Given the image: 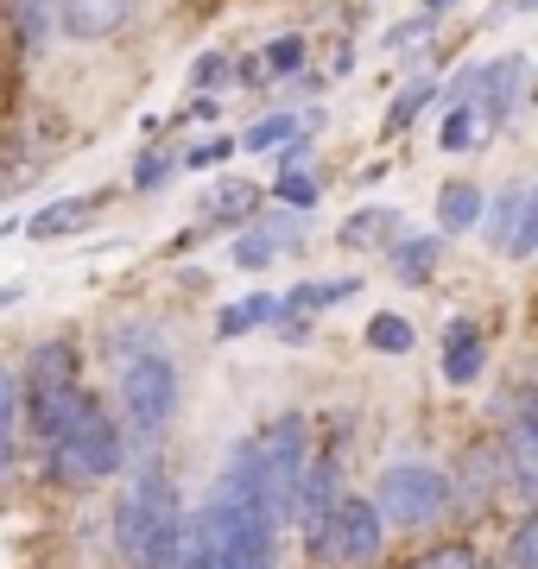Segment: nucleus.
Here are the masks:
<instances>
[{
    "instance_id": "16",
    "label": "nucleus",
    "mask_w": 538,
    "mask_h": 569,
    "mask_svg": "<svg viewBox=\"0 0 538 569\" xmlns=\"http://www.w3.org/2000/svg\"><path fill=\"white\" fill-rule=\"evenodd\" d=\"M272 310H279V298L253 291V298H241V305H228L222 317H216V336H222V342H235V336H248V329L272 323Z\"/></svg>"
},
{
    "instance_id": "36",
    "label": "nucleus",
    "mask_w": 538,
    "mask_h": 569,
    "mask_svg": "<svg viewBox=\"0 0 538 569\" xmlns=\"http://www.w3.org/2000/svg\"><path fill=\"white\" fill-rule=\"evenodd\" d=\"M444 7H450V0H425V13H431V20H437V13H444Z\"/></svg>"
},
{
    "instance_id": "17",
    "label": "nucleus",
    "mask_w": 538,
    "mask_h": 569,
    "mask_svg": "<svg viewBox=\"0 0 538 569\" xmlns=\"http://www.w3.org/2000/svg\"><path fill=\"white\" fill-rule=\"evenodd\" d=\"M437 222L450 228V234L476 228L481 222V190H476V183H450V190L437 197Z\"/></svg>"
},
{
    "instance_id": "31",
    "label": "nucleus",
    "mask_w": 538,
    "mask_h": 569,
    "mask_svg": "<svg viewBox=\"0 0 538 569\" xmlns=\"http://www.w3.org/2000/svg\"><path fill=\"white\" fill-rule=\"evenodd\" d=\"M279 197H286L291 209H311V203H317V183L298 178V171H286V178H279Z\"/></svg>"
},
{
    "instance_id": "5",
    "label": "nucleus",
    "mask_w": 538,
    "mask_h": 569,
    "mask_svg": "<svg viewBox=\"0 0 538 569\" xmlns=\"http://www.w3.org/2000/svg\"><path fill=\"white\" fill-rule=\"evenodd\" d=\"M380 545H387V526H380L373 500L349 493V500H336L330 507V519H323V531H317L311 557L317 563H373V550Z\"/></svg>"
},
{
    "instance_id": "27",
    "label": "nucleus",
    "mask_w": 538,
    "mask_h": 569,
    "mask_svg": "<svg viewBox=\"0 0 538 569\" xmlns=\"http://www.w3.org/2000/svg\"><path fill=\"white\" fill-rule=\"evenodd\" d=\"M298 127H305V121H298V114H267V121L253 127V133H248V140H241V146H253V152H267V146L291 140V133H298Z\"/></svg>"
},
{
    "instance_id": "10",
    "label": "nucleus",
    "mask_w": 538,
    "mask_h": 569,
    "mask_svg": "<svg viewBox=\"0 0 538 569\" xmlns=\"http://www.w3.org/2000/svg\"><path fill=\"white\" fill-rule=\"evenodd\" d=\"M481 367H488L481 329L469 323V317H456L450 336H444V380H450V387H469V380H481Z\"/></svg>"
},
{
    "instance_id": "4",
    "label": "nucleus",
    "mask_w": 538,
    "mask_h": 569,
    "mask_svg": "<svg viewBox=\"0 0 538 569\" xmlns=\"http://www.w3.org/2000/svg\"><path fill=\"white\" fill-rule=\"evenodd\" d=\"M450 507V475L431 462H393L373 481V512L380 526H431Z\"/></svg>"
},
{
    "instance_id": "6",
    "label": "nucleus",
    "mask_w": 538,
    "mask_h": 569,
    "mask_svg": "<svg viewBox=\"0 0 538 569\" xmlns=\"http://www.w3.org/2000/svg\"><path fill=\"white\" fill-rule=\"evenodd\" d=\"M336 449H323V456H305V468H298V493H291V519L311 531V545H317V531H323V519H330L336 507Z\"/></svg>"
},
{
    "instance_id": "35",
    "label": "nucleus",
    "mask_w": 538,
    "mask_h": 569,
    "mask_svg": "<svg viewBox=\"0 0 538 569\" xmlns=\"http://www.w3.org/2000/svg\"><path fill=\"white\" fill-rule=\"evenodd\" d=\"M228 82V58H216V51H209L203 63H197V89H222Z\"/></svg>"
},
{
    "instance_id": "33",
    "label": "nucleus",
    "mask_w": 538,
    "mask_h": 569,
    "mask_svg": "<svg viewBox=\"0 0 538 569\" xmlns=\"http://www.w3.org/2000/svg\"><path fill=\"white\" fill-rule=\"evenodd\" d=\"M228 152H235V140H203V146H190V152H185V164H190V171H203V164L228 159Z\"/></svg>"
},
{
    "instance_id": "15",
    "label": "nucleus",
    "mask_w": 538,
    "mask_h": 569,
    "mask_svg": "<svg viewBox=\"0 0 538 569\" xmlns=\"http://www.w3.org/2000/svg\"><path fill=\"white\" fill-rule=\"evenodd\" d=\"M89 216H96V203H89V197H70V203L39 209V216L26 222V234H32V241H58V234H70V228H83Z\"/></svg>"
},
{
    "instance_id": "12",
    "label": "nucleus",
    "mask_w": 538,
    "mask_h": 569,
    "mask_svg": "<svg viewBox=\"0 0 538 569\" xmlns=\"http://www.w3.org/2000/svg\"><path fill=\"white\" fill-rule=\"evenodd\" d=\"M532 203H538V190H532L526 178L500 183V197H495V203H481V216H488V222H481V228H488V241H495V247H507V234L519 228V216H526Z\"/></svg>"
},
{
    "instance_id": "37",
    "label": "nucleus",
    "mask_w": 538,
    "mask_h": 569,
    "mask_svg": "<svg viewBox=\"0 0 538 569\" xmlns=\"http://www.w3.org/2000/svg\"><path fill=\"white\" fill-rule=\"evenodd\" d=\"M7 305H20V291H0V310H7Z\"/></svg>"
},
{
    "instance_id": "20",
    "label": "nucleus",
    "mask_w": 538,
    "mask_h": 569,
    "mask_svg": "<svg viewBox=\"0 0 538 569\" xmlns=\"http://www.w3.org/2000/svg\"><path fill=\"white\" fill-rule=\"evenodd\" d=\"M361 291V279H317V284H291L286 310H317V305H342V298H355Z\"/></svg>"
},
{
    "instance_id": "22",
    "label": "nucleus",
    "mask_w": 538,
    "mask_h": 569,
    "mask_svg": "<svg viewBox=\"0 0 538 569\" xmlns=\"http://www.w3.org/2000/svg\"><path fill=\"white\" fill-rule=\"evenodd\" d=\"M412 342H418L412 323H406V317H393V310L368 323V348H380V355H412Z\"/></svg>"
},
{
    "instance_id": "7",
    "label": "nucleus",
    "mask_w": 538,
    "mask_h": 569,
    "mask_svg": "<svg viewBox=\"0 0 538 569\" xmlns=\"http://www.w3.org/2000/svg\"><path fill=\"white\" fill-rule=\"evenodd\" d=\"M89 411V392L83 387H58V392H32V399H20V430H32L44 449L58 443L63 430L77 425Z\"/></svg>"
},
{
    "instance_id": "3",
    "label": "nucleus",
    "mask_w": 538,
    "mask_h": 569,
    "mask_svg": "<svg viewBox=\"0 0 538 569\" xmlns=\"http://www.w3.org/2000/svg\"><path fill=\"white\" fill-rule=\"evenodd\" d=\"M121 456H127L121 425H108L102 411L89 406L83 418L51 443V475H58L63 488H96L108 475H121Z\"/></svg>"
},
{
    "instance_id": "21",
    "label": "nucleus",
    "mask_w": 538,
    "mask_h": 569,
    "mask_svg": "<svg viewBox=\"0 0 538 569\" xmlns=\"http://www.w3.org/2000/svg\"><path fill=\"white\" fill-rule=\"evenodd\" d=\"M437 96H444V89H437V77H418L412 89H399V102L387 108V133H399V127H412V114H418V108H431Z\"/></svg>"
},
{
    "instance_id": "11",
    "label": "nucleus",
    "mask_w": 538,
    "mask_h": 569,
    "mask_svg": "<svg viewBox=\"0 0 538 569\" xmlns=\"http://www.w3.org/2000/svg\"><path fill=\"white\" fill-rule=\"evenodd\" d=\"M58 387H77V348L70 342H39L32 348V361H26L20 399H32V392H58Z\"/></svg>"
},
{
    "instance_id": "19",
    "label": "nucleus",
    "mask_w": 538,
    "mask_h": 569,
    "mask_svg": "<svg viewBox=\"0 0 538 569\" xmlns=\"http://www.w3.org/2000/svg\"><path fill=\"white\" fill-rule=\"evenodd\" d=\"M431 266H437V234H418V241H399L393 247V272L406 284H425V279H431Z\"/></svg>"
},
{
    "instance_id": "1",
    "label": "nucleus",
    "mask_w": 538,
    "mask_h": 569,
    "mask_svg": "<svg viewBox=\"0 0 538 569\" xmlns=\"http://www.w3.org/2000/svg\"><path fill=\"white\" fill-rule=\"evenodd\" d=\"M114 538H121V557L133 569H171L178 563V545H185V507H178V488L159 462H146L133 481H127L121 507H114Z\"/></svg>"
},
{
    "instance_id": "28",
    "label": "nucleus",
    "mask_w": 538,
    "mask_h": 569,
    "mask_svg": "<svg viewBox=\"0 0 538 569\" xmlns=\"http://www.w3.org/2000/svg\"><path fill=\"white\" fill-rule=\"evenodd\" d=\"M248 209H253V190H248V183H222V190L203 203V216H248Z\"/></svg>"
},
{
    "instance_id": "13",
    "label": "nucleus",
    "mask_w": 538,
    "mask_h": 569,
    "mask_svg": "<svg viewBox=\"0 0 538 569\" xmlns=\"http://www.w3.org/2000/svg\"><path fill=\"white\" fill-rule=\"evenodd\" d=\"M298 234H305V228L291 222H267V228H253V234H241V241H235V260L241 266H267L272 253H286V247H298Z\"/></svg>"
},
{
    "instance_id": "29",
    "label": "nucleus",
    "mask_w": 538,
    "mask_h": 569,
    "mask_svg": "<svg viewBox=\"0 0 538 569\" xmlns=\"http://www.w3.org/2000/svg\"><path fill=\"white\" fill-rule=\"evenodd\" d=\"M412 569H481V563H476V550L469 545H437V550H425Z\"/></svg>"
},
{
    "instance_id": "2",
    "label": "nucleus",
    "mask_w": 538,
    "mask_h": 569,
    "mask_svg": "<svg viewBox=\"0 0 538 569\" xmlns=\"http://www.w3.org/2000/svg\"><path fill=\"white\" fill-rule=\"evenodd\" d=\"M178 361H171L166 348H140V355H127L121 361V406H127V425L140 443H159L178 418Z\"/></svg>"
},
{
    "instance_id": "26",
    "label": "nucleus",
    "mask_w": 538,
    "mask_h": 569,
    "mask_svg": "<svg viewBox=\"0 0 538 569\" xmlns=\"http://www.w3.org/2000/svg\"><path fill=\"white\" fill-rule=\"evenodd\" d=\"M507 569H538V519H519L514 545H507Z\"/></svg>"
},
{
    "instance_id": "24",
    "label": "nucleus",
    "mask_w": 538,
    "mask_h": 569,
    "mask_svg": "<svg viewBox=\"0 0 538 569\" xmlns=\"http://www.w3.org/2000/svg\"><path fill=\"white\" fill-rule=\"evenodd\" d=\"M171 569H216V557H209L203 512H197V519H185V545H178V563H171Z\"/></svg>"
},
{
    "instance_id": "8",
    "label": "nucleus",
    "mask_w": 538,
    "mask_h": 569,
    "mask_svg": "<svg viewBox=\"0 0 538 569\" xmlns=\"http://www.w3.org/2000/svg\"><path fill=\"white\" fill-rule=\"evenodd\" d=\"M58 32L70 39H114L127 20H133V0H44Z\"/></svg>"
},
{
    "instance_id": "34",
    "label": "nucleus",
    "mask_w": 538,
    "mask_h": 569,
    "mask_svg": "<svg viewBox=\"0 0 538 569\" xmlns=\"http://www.w3.org/2000/svg\"><path fill=\"white\" fill-rule=\"evenodd\" d=\"M431 13H418V20L412 26H399V32H387V44H393V51H406V44H418V39H425V32H431Z\"/></svg>"
},
{
    "instance_id": "25",
    "label": "nucleus",
    "mask_w": 538,
    "mask_h": 569,
    "mask_svg": "<svg viewBox=\"0 0 538 569\" xmlns=\"http://www.w3.org/2000/svg\"><path fill=\"white\" fill-rule=\"evenodd\" d=\"M476 140H481V121L469 114V108H450V121H444V133H437V146H444V152H469Z\"/></svg>"
},
{
    "instance_id": "14",
    "label": "nucleus",
    "mask_w": 538,
    "mask_h": 569,
    "mask_svg": "<svg viewBox=\"0 0 538 569\" xmlns=\"http://www.w3.org/2000/svg\"><path fill=\"white\" fill-rule=\"evenodd\" d=\"M20 373H7L0 367V475L13 468V456H20Z\"/></svg>"
},
{
    "instance_id": "23",
    "label": "nucleus",
    "mask_w": 538,
    "mask_h": 569,
    "mask_svg": "<svg viewBox=\"0 0 538 569\" xmlns=\"http://www.w3.org/2000/svg\"><path fill=\"white\" fill-rule=\"evenodd\" d=\"M298 63H305V39L286 32V39L267 44V58H260V77H298Z\"/></svg>"
},
{
    "instance_id": "9",
    "label": "nucleus",
    "mask_w": 538,
    "mask_h": 569,
    "mask_svg": "<svg viewBox=\"0 0 538 569\" xmlns=\"http://www.w3.org/2000/svg\"><path fill=\"white\" fill-rule=\"evenodd\" d=\"M507 481H514L519 500L538 493V418H532V406L507 425Z\"/></svg>"
},
{
    "instance_id": "32",
    "label": "nucleus",
    "mask_w": 538,
    "mask_h": 569,
    "mask_svg": "<svg viewBox=\"0 0 538 569\" xmlns=\"http://www.w3.org/2000/svg\"><path fill=\"white\" fill-rule=\"evenodd\" d=\"M166 178H171V152H152V159H140V171H133V183H140V190H159Z\"/></svg>"
},
{
    "instance_id": "18",
    "label": "nucleus",
    "mask_w": 538,
    "mask_h": 569,
    "mask_svg": "<svg viewBox=\"0 0 538 569\" xmlns=\"http://www.w3.org/2000/svg\"><path fill=\"white\" fill-rule=\"evenodd\" d=\"M342 241L349 247H387V241H399V216L393 209H361V216L342 228Z\"/></svg>"
},
{
    "instance_id": "30",
    "label": "nucleus",
    "mask_w": 538,
    "mask_h": 569,
    "mask_svg": "<svg viewBox=\"0 0 538 569\" xmlns=\"http://www.w3.org/2000/svg\"><path fill=\"white\" fill-rule=\"evenodd\" d=\"M13 13H20V39L26 44H44V32H51V7H44V0H20Z\"/></svg>"
}]
</instances>
